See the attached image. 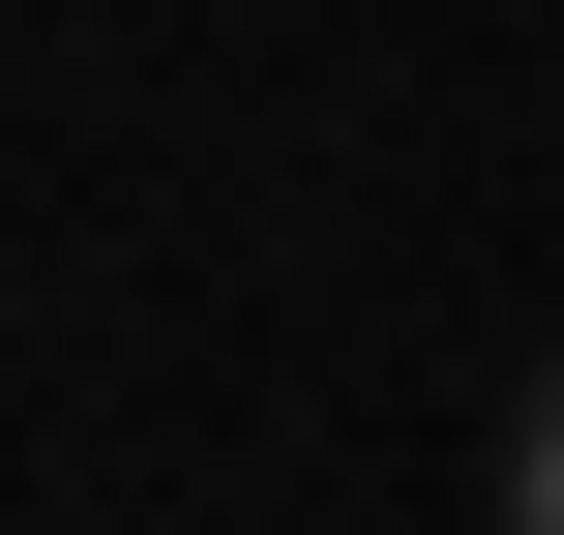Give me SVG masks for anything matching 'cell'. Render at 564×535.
<instances>
[{
  "instance_id": "6da1fadb",
  "label": "cell",
  "mask_w": 564,
  "mask_h": 535,
  "mask_svg": "<svg viewBox=\"0 0 564 535\" xmlns=\"http://www.w3.org/2000/svg\"><path fill=\"white\" fill-rule=\"evenodd\" d=\"M506 535H564V357H535V417H506Z\"/></svg>"
}]
</instances>
